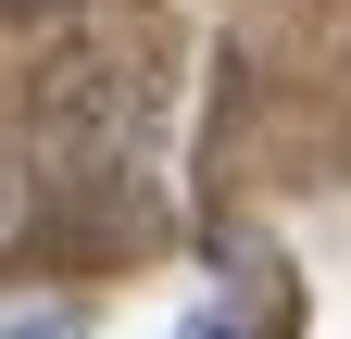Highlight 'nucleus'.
Listing matches in <instances>:
<instances>
[{"mask_svg": "<svg viewBox=\"0 0 351 339\" xmlns=\"http://www.w3.org/2000/svg\"><path fill=\"white\" fill-rule=\"evenodd\" d=\"M0 13H38V0H0Z\"/></svg>", "mask_w": 351, "mask_h": 339, "instance_id": "7ed1b4c3", "label": "nucleus"}, {"mask_svg": "<svg viewBox=\"0 0 351 339\" xmlns=\"http://www.w3.org/2000/svg\"><path fill=\"white\" fill-rule=\"evenodd\" d=\"M0 339H75V314L51 302V314H13V327H0Z\"/></svg>", "mask_w": 351, "mask_h": 339, "instance_id": "f257e3e1", "label": "nucleus"}, {"mask_svg": "<svg viewBox=\"0 0 351 339\" xmlns=\"http://www.w3.org/2000/svg\"><path fill=\"white\" fill-rule=\"evenodd\" d=\"M189 339H239V327H213V314H201V327H189Z\"/></svg>", "mask_w": 351, "mask_h": 339, "instance_id": "f03ea898", "label": "nucleus"}]
</instances>
